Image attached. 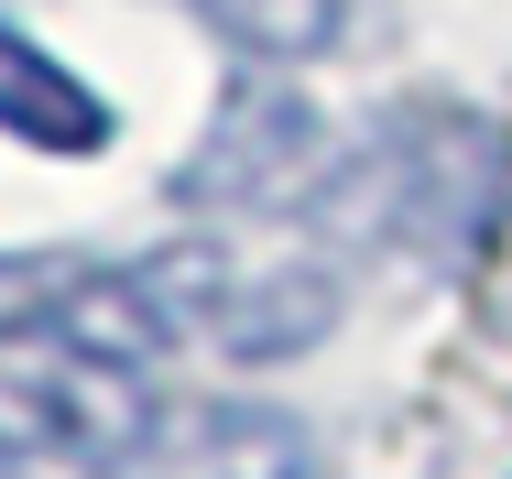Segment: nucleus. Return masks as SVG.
<instances>
[{
  "label": "nucleus",
  "mask_w": 512,
  "mask_h": 479,
  "mask_svg": "<svg viewBox=\"0 0 512 479\" xmlns=\"http://www.w3.org/2000/svg\"><path fill=\"white\" fill-rule=\"evenodd\" d=\"M66 273H77V262H0V338H11V327H44L55 294H66Z\"/></svg>",
  "instance_id": "obj_6"
},
{
  "label": "nucleus",
  "mask_w": 512,
  "mask_h": 479,
  "mask_svg": "<svg viewBox=\"0 0 512 479\" xmlns=\"http://www.w3.org/2000/svg\"><path fill=\"white\" fill-rule=\"evenodd\" d=\"M99 479H316V447L284 403H240V392H186L153 403L142 436Z\"/></svg>",
  "instance_id": "obj_3"
},
{
  "label": "nucleus",
  "mask_w": 512,
  "mask_h": 479,
  "mask_svg": "<svg viewBox=\"0 0 512 479\" xmlns=\"http://www.w3.org/2000/svg\"><path fill=\"white\" fill-rule=\"evenodd\" d=\"M316 186H327V120L306 109V88L240 77L229 109L207 120L197 164H186V207L197 218H284Z\"/></svg>",
  "instance_id": "obj_2"
},
{
  "label": "nucleus",
  "mask_w": 512,
  "mask_h": 479,
  "mask_svg": "<svg viewBox=\"0 0 512 479\" xmlns=\"http://www.w3.org/2000/svg\"><path fill=\"white\" fill-rule=\"evenodd\" d=\"M153 294H164V316H175V338H207V349H229V360H295L316 349L327 327H338V273L327 262H295V251H164V262H142Z\"/></svg>",
  "instance_id": "obj_1"
},
{
  "label": "nucleus",
  "mask_w": 512,
  "mask_h": 479,
  "mask_svg": "<svg viewBox=\"0 0 512 479\" xmlns=\"http://www.w3.org/2000/svg\"><path fill=\"white\" fill-rule=\"evenodd\" d=\"M207 22L262 66H306L338 44V0H207Z\"/></svg>",
  "instance_id": "obj_5"
},
{
  "label": "nucleus",
  "mask_w": 512,
  "mask_h": 479,
  "mask_svg": "<svg viewBox=\"0 0 512 479\" xmlns=\"http://www.w3.org/2000/svg\"><path fill=\"white\" fill-rule=\"evenodd\" d=\"M0 131L33 142V153H99L109 142V98L88 88L77 66H55L33 33L0 22Z\"/></svg>",
  "instance_id": "obj_4"
},
{
  "label": "nucleus",
  "mask_w": 512,
  "mask_h": 479,
  "mask_svg": "<svg viewBox=\"0 0 512 479\" xmlns=\"http://www.w3.org/2000/svg\"><path fill=\"white\" fill-rule=\"evenodd\" d=\"M11 469H22V458H11V436H0V479H11Z\"/></svg>",
  "instance_id": "obj_7"
}]
</instances>
